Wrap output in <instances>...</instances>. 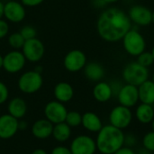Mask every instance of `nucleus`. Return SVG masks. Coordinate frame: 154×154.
Returning <instances> with one entry per match:
<instances>
[{
    "instance_id": "obj_30",
    "label": "nucleus",
    "mask_w": 154,
    "mask_h": 154,
    "mask_svg": "<svg viewBox=\"0 0 154 154\" xmlns=\"http://www.w3.org/2000/svg\"><path fill=\"white\" fill-rule=\"evenodd\" d=\"M9 32V24L5 20L0 19V40L7 36Z\"/></svg>"
},
{
    "instance_id": "obj_35",
    "label": "nucleus",
    "mask_w": 154,
    "mask_h": 154,
    "mask_svg": "<svg viewBox=\"0 0 154 154\" xmlns=\"http://www.w3.org/2000/svg\"><path fill=\"white\" fill-rule=\"evenodd\" d=\"M4 16V3L0 1V19Z\"/></svg>"
},
{
    "instance_id": "obj_22",
    "label": "nucleus",
    "mask_w": 154,
    "mask_h": 154,
    "mask_svg": "<svg viewBox=\"0 0 154 154\" xmlns=\"http://www.w3.org/2000/svg\"><path fill=\"white\" fill-rule=\"evenodd\" d=\"M26 110H27L26 103L24 102L23 99H22L20 97L13 98L8 104L9 115H11L12 116H14L17 119L22 118L25 115Z\"/></svg>"
},
{
    "instance_id": "obj_8",
    "label": "nucleus",
    "mask_w": 154,
    "mask_h": 154,
    "mask_svg": "<svg viewBox=\"0 0 154 154\" xmlns=\"http://www.w3.org/2000/svg\"><path fill=\"white\" fill-rule=\"evenodd\" d=\"M86 64V54L80 50H72L69 51L63 60V65L69 72H78L83 69Z\"/></svg>"
},
{
    "instance_id": "obj_33",
    "label": "nucleus",
    "mask_w": 154,
    "mask_h": 154,
    "mask_svg": "<svg viewBox=\"0 0 154 154\" xmlns=\"http://www.w3.org/2000/svg\"><path fill=\"white\" fill-rule=\"evenodd\" d=\"M51 154H72L71 151L66 147L63 146H60V147H56L52 150Z\"/></svg>"
},
{
    "instance_id": "obj_34",
    "label": "nucleus",
    "mask_w": 154,
    "mask_h": 154,
    "mask_svg": "<svg viewBox=\"0 0 154 154\" xmlns=\"http://www.w3.org/2000/svg\"><path fill=\"white\" fill-rule=\"evenodd\" d=\"M114 154H135L134 152L128 147H122L118 151H116Z\"/></svg>"
},
{
    "instance_id": "obj_37",
    "label": "nucleus",
    "mask_w": 154,
    "mask_h": 154,
    "mask_svg": "<svg viewBox=\"0 0 154 154\" xmlns=\"http://www.w3.org/2000/svg\"><path fill=\"white\" fill-rule=\"evenodd\" d=\"M119 0H104V2L106 4H114V3H116L118 2Z\"/></svg>"
},
{
    "instance_id": "obj_14",
    "label": "nucleus",
    "mask_w": 154,
    "mask_h": 154,
    "mask_svg": "<svg viewBox=\"0 0 154 154\" xmlns=\"http://www.w3.org/2000/svg\"><path fill=\"white\" fill-rule=\"evenodd\" d=\"M117 97L121 106L126 107L134 106L139 100L138 87L130 84L123 86L117 95Z\"/></svg>"
},
{
    "instance_id": "obj_23",
    "label": "nucleus",
    "mask_w": 154,
    "mask_h": 154,
    "mask_svg": "<svg viewBox=\"0 0 154 154\" xmlns=\"http://www.w3.org/2000/svg\"><path fill=\"white\" fill-rule=\"evenodd\" d=\"M136 117L143 124H149L154 119V110L152 105L143 104L136 109Z\"/></svg>"
},
{
    "instance_id": "obj_41",
    "label": "nucleus",
    "mask_w": 154,
    "mask_h": 154,
    "mask_svg": "<svg viewBox=\"0 0 154 154\" xmlns=\"http://www.w3.org/2000/svg\"><path fill=\"white\" fill-rule=\"evenodd\" d=\"M152 129H153V132H154V119L152 120Z\"/></svg>"
},
{
    "instance_id": "obj_1",
    "label": "nucleus",
    "mask_w": 154,
    "mask_h": 154,
    "mask_svg": "<svg viewBox=\"0 0 154 154\" xmlns=\"http://www.w3.org/2000/svg\"><path fill=\"white\" fill-rule=\"evenodd\" d=\"M131 28L132 21L128 14L117 7L106 9L99 15L97 23L99 36L109 42L122 40Z\"/></svg>"
},
{
    "instance_id": "obj_32",
    "label": "nucleus",
    "mask_w": 154,
    "mask_h": 154,
    "mask_svg": "<svg viewBox=\"0 0 154 154\" xmlns=\"http://www.w3.org/2000/svg\"><path fill=\"white\" fill-rule=\"evenodd\" d=\"M44 0H21V3L24 6L28 7H34L37 5H40L42 3H43Z\"/></svg>"
},
{
    "instance_id": "obj_27",
    "label": "nucleus",
    "mask_w": 154,
    "mask_h": 154,
    "mask_svg": "<svg viewBox=\"0 0 154 154\" xmlns=\"http://www.w3.org/2000/svg\"><path fill=\"white\" fill-rule=\"evenodd\" d=\"M137 62L146 68L152 66L154 62V59L152 52H147V51H143V53H141L139 56H137Z\"/></svg>"
},
{
    "instance_id": "obj_31",
    "label": "nucleus",
    "mask_w": 154,
    "mask_h": 154,
    "mask_svg": "<svg viewBox=\"0 0 154 154\" xmlns=\"http://www.w3.org/2000/svg\"><path fill=\"white\" fill-rule=\"evenodd\" d=\"M9 92H8V88L7 87L0 81V105L5 103L7 100Z\"/></svg>"
},
{
    "instance_id": "obj_12",
    "label": "nucleus",
    "mask_w": 154,
    "mask_h": 154,
    "mask_svg": "<svg viewBox=\"0 0 154 154\" xmlns=\"http://www.w3.org/2000/svg\"><path fill=\"white\" fill-rule=\"evenodd\" d=\"M44 113L47 120L53 124H60L65 122L66 116L68 114L66 107L59 101L49 102L44 109Z\"/></svg>"
},
{
    "instance_id": "obj_15",
    "label": "nucleus",
    "mask_w": 154,
    "mask_h": 154,
    "mask_svg": "<svg viewBox=\"0 0 154 154\" xmlns=\"http://www.w3.org/2000/svg\"><path fill=\"white\" fill-rule=\"evenodd\" d=\"M19 128L17 118L11 115H4L0 116V138L8 139L13 137Z\"/></svg>"
},
{
    "instance_id": "obj_25",
    "label": "nucleus",
    "mask_w": 154,
    "mask_h": 154,
    "mask_svg": "<svg viewBox=\"0 0 154 154\" xmlns=\"http://www.w3.org/2000/svg\"><path fill=\"white\" fill-rule=\"evenodd\" d=\"M25 42L24 38L20 32H14L8 36V43L14 50H20Z\"/></svg>"
},
{
    "instance_id": "obj_20",
    "label": "nucleus",
    "mask_w": 154,
    "mask_h": 154,
    "mask_svg": "<svg viewBox=\"0 0 154 154\" xmlns=\"http://www.w3.org/2000/svg\"><path fill=\"white\" fill-rule=\"evenodd\" d=\"M93 96L96 100L98 102H106L108 101L112 96L113 91L110 84L106 82H98L93 89Z\"/></svg>"
},
{
    "instance_id": "obj_38",
    "label": "nucleus",
    "mask_w": 154,
    "mask_h": 154,
    "mask_svg": "<svg viewBox=\"0 0 154 154\" xmlns=\"http://www.w3.org/2000/svg\"><path fill=\"white\" fill-rule=\"evenodd\" d=\"M3 68V56L0 55V69Z\"/></svg>"
},
{
    "instance_id": "obj_39",
    "label": "nucleus",
    "mask_w": 154,
    "mask_h": 154,
    "mask_svg": "<svg viewBox=\"0 0 154 154\" xmlns=\"http://www.w3.org/2000/svg\"><path fill=\"white\" fill-rule=\"evenodd\" d=\"M152 23L154 24V11L152 12Z\"/></svg>"
},
{
    "instance_id": "obj_24",
    "label": "nucleus",
    "mask_w": 154,
    "mask_h": 154,
    "mask_svg": "<svg viewBox=\"0 0 154 154\" xmlns=\"http://www.w3.org/2000/svg\"><path fill=\"white\" fill-rule=\"evenodd\" d=\"M70 126H69L65 122L56 124L52 130V134L54 138L59 142L67 141L70 136Z\"/></svg>"
},
{
    "instance_id": "obj_3",
    "label": "nucleus",
    "mask_w": 154,
    "mask_h": 154,
    "mask_svg": "<svg viewBox=\"0 0 154 154\" xmlns=\"http://www.w3.org/2000/svg\"><path fill=\"white\" fill-rule=\"evenodd\" d=\"M148 68L139 64L137 61L127 64L123 70V79L127 84L139 87L143 82L148 80Z\"/></svg>"
},
{
    "instance_id": "obj_4",
    "label": "nucleus",
    "mask_w": 154,
    "mask_h": 154,
    "mask_svg": "<svg viewBox=\"0 0 154 154\" xmlns=\"http://www.w3.org/2000/svg\"><path fill=\"white\" fill-rule=\"evenodd\" d=\"M125 51L132 56H139L145 51L146 42L144 37L137 30L131 29L122 39Z\"/></svg>"
},
{
    "instance_id": "obj_5",
    "label": "nucleus",
    "mask_w": 154,
    "mask_h": 154,
    "mask_svg": "<svg viewBox=\"0 0 154 154\" xmlns=\"http://www.w3.org/2000/svg\"><path fill=\"white\" fill-rule=\"evenodd\" d=\"M43 79L42 74L36 70H29L21 75L18 79L19 89L25 94L37 92L42 86Z\"/></svg>"
},
{
    "instance_id": "obj_16",
    "label": "nucleus",
    "mask_w": 154,
    "mask_h": 154,
    "mask_svg": "<svg viewBox=\"0 0 154 154\" xmlns=\"http://www.w3.org/2000/svg\"><path fill=\"white\" fill-rule=\"evenodd\" d=\"M53 125L47 119H41L36 121L32 125V134L39 139H45L52 134Z\"/></svg>"
},
{
    "instance_id": "obj_40",
    "label": "nucleus",
    "mask_w": 154,
    "mask_h": 154,
    "mask_svg": "<svg viewBox=\"0 0 154 154\" xmlns=\"http://www.w3.org/2000/svg\"><path fill=\"white\" fill-rule=\"evenodd\" d=\"M152 56H153V59H154V46H153V48H152Z\"/></svg>"
},
{
    "instance_id": "obj_28",
    "label": "nucleus",
    "mask_w": 154,
    "mask_h": 154,
    "mask_svg": "<svg viewBox=\"0 0 154 154\" xmlns=\"http://www.w3.org/2000/svg\"><path fill=\"white\" fill-rule=\"evenodd\" d=\"M22 36L24 38V40H30V39H32V38H35L36 35H37V31L36 29L32 26V25H24L21 31L19 32Z\"/></svg>"
},
{
    "instance_id": "obj_44",
    "label": "nucleus",
    "mask_w": 154,
    "mask_h": 154,
    "mask_svg": "<svg viewBox=\"0 0 154 154\" xmlns=\"http://www.w3.org/2000/svg\"><path fill=\"white\" fill-rule=\"evenodd\" d=\"M142 154H149V153H142Z\"/></svg>"
},
{
    "instance_id": "obj_42",
    "label": "nucleus",
    "mask_w": 154,
    "mask_h": 154,
    "mask_svg": "<svg viewBox=\"0 0 154 154\" xmlns=\"http://www.w3.org/2000/svg\"><path fill=\"white\" fill-rule=\"evenodd\" d=\"M152 81L154 82V73H153V76H152Z\"/></svg>"
},
{
    "instance_id": "obj_7",
    "label": "nucleus",
    "mask_w": 154,
    "mask_h": 154,
    "mask_svg": "<svg viewBox=\"0 0 154 154\" xmlns=\"http://www.w3.org/2000/svg\"><path fill=\"white\" fill-rule=\"evenodd\" d=\"M26 62V59L23 52L18 50H14L3 56V69L10 74H14L21 71Z\"/></svg>"
},
{
    "instance_id": "obj_19",
    "label": "nucleus",
    "mask_w": 154,
    "mask_h": 154,
    "mask_svg": "<svg viewBox=\"0 0 154 154\" xmlns=\"http://www.w3.org/2000/svg\"><path fill=\"white\" fill-rule=\"evenodd\" d=\"M84 74L91 81H99L105 76V69L97 62H89L84 67Z\"/></svg>"
},
{
    "instance_id": "obj_21",
    "label": "nucleus",
    "mask_w": 154,
    "mask_h": 154,
    "mask_svg": "<svg viewBox=\"0 0 154 154\" xmlns=\"http://www.w3.org/2000/svg\"><path fill=\"white\" fill-rule=\"evenodd\" d=\"M81 124L90 132H99L103 127L100 118L96 114L91 112H88L83 115Z\"/></svg>"
},
{
    "instance_id": "obj_6",
    "label": "nucleus",
    "mask_w": 154,
    "mask_h": 154,
    "mask_svg": "<svg viewBox=\"0 0 154 154\" xmlns=\"http://www.w3.org/2000/svg\"><path fill=\"white\" fill-rule=\"evenodd\" d=\"M22 52L26 60L30 62H38L44 56L45 47L42 42L35 37L25 41L22 48Z\"/></svg>"
},
{
    "instance_id": "obj_26",
    "label": "nucleus",
    "mask_w": 154,
    "mask_h": 154,
    "mask_svg": "<svg viewBox=\"0 0 154 154\" xmlns=\"http://www.w3.org/2000/svg\"><path fill=\"white\" fill-rule=\"evenodd\" d=\"M81 122H82V116L78 112H75V111L69 112L66 116L65 123L70 127H76L79 125Z\"/></svg>"
},
{
    "instance_id": "obj_36",
    "label": "nucleus",
    "mask_w": 154,
    "mask_h": 154,
    "mask_svg": "<svg viewBox=\"0 0 154 154\" xmlns=\"http://www.w3.org/2000/svg\"><path fill=\"white\" fill-rule=\"evenodd\" d=\"M32 154H47L46 153V152L45 151H43V150H42V149H38V150H35L33 152Z\"/></svg>"
},
{
    "instance_id": "obj_18",
    "label": "nucleus",
    "mask_w": 154,
    "mask_h": 154,
    "mask_svg": "<svg viewBox=\"0 0 154 154\" xmlns=\"http://www.w3.org/2000/svg\"><path fill=\"white\" fill-rule=\"evenodd\" d=\"M74 95L73 88L67 82H60L54 88V96L59 102H69Z\"/></svg>"
},
{
    "instance_id": "obj_11",
    "label": "nucleus",
    "mask_w": 154,
    "mask_h": 154,
    "mask_svg": "<svg viewBox=\"0 0 154 154\" xmlns=\"http://www.w3.org/2000/svg\"><path fill=\"white\" fill-rule=\"evenodd\" d=\"M128 16L132 23L141 25L146 26L152 23V12L146 6L136 5H133L128 13Z\"/></svg>"
},
{
    "instance_id": "obj_2",
    "label": "nucleus",
    "mask_w": 154,
    "mask_h": 154,
    "mask_svg": "<svg viewBox=\"0 0 154 154\" xmlns=\"http://www.w3.org/2000/svg\"><path fill=\"white\" fill-rule=\"evenodd\" d=\"M125 134L119 128L112 125L103 126L98 132L97 138V148L103 154H114L123 147L125 143Z\"/></svg>"
},
{
    "instance_id": "obj_13",
    "label": "nucleus",
    "mask_w": 154,
    "mask_h": 154,
    "mask_svg": "<svg viewBox=\"0 0 154 154\" xmlns=\"http://www.w3.org/2000/svg\"><path fill=\"white\" fill-rule=\"evenodd\" d=\"M96 149L97 144L95 141L86 135L75 138L70 146L72 154H94Z\"/></svg>"
},
{
    "instance_id": "obj_10",
    "label": "nucleus",
    "mask_w": 154,
    "mask_h": 154,
    "mask_svg": "<svg viewBox=\"0 0 154 154\" xmlns=\"http://www.w3.org/2000/svg\"><path fill=\"white\" fill-rule=\"evenodd\" d=\"M132 117V112L129 107L118 106L111 111L109 119L113 126L122 130L126 128L131 124Z\"/></svg>"
},
{
    "instance_id": "obj_17",
    "label": "nucleus",
    "mask_w": 154,
    "mask_h": 154,
    "mask_svg": "<svg viewBox=\"0 0 154 154\" xmlns=\"http://www.w3.org/2000/svg\"><path fill=\"white\" fill-rule=\"evenodd\" d=\"M139 100L143 104L153 105L154 103V82L152 80H146L138 87Z\"/></svg>"
},
{
    "instance_id": "obj_9",
    "label": "nucleus",
    "mask_w": 154,
    "mask_h": 154,
    "mask_svg": "<svg viewBox=\"0 0 154 154\" xmlns=\"http://www.w3.org/2000/svg\"><path fill=\"white\" fill-rule=\"evenodd\" d=\"M26 15L24 5L21 2L11 0L4 4V17L14 23H21Z\"/></svg>"
},
{
    "instance_id": "obj_29",
    "label": "nucleus",
    "mask_w": 154,
    "mask_h": 154,
    "mask_svg": "<svg viewBox=\"0 0 154 154\" xmlns=\"http://www.w3.org/2000/svg\"><path fill=\"white\" fill-rule=\"evenodd\" d=\"M143 144L148 151L154 152V132H150L144 135Z\"/></svg>"
},
{
    "instance_id": "obj_43",
    "label": "nucleus",
    "mask_w": 154,
    "mask_h": 154,
    "mask_svg": "<svg viewBox=\"0 0 154 154\" xmlns=\"http://www.w3.org/2000/svg\"><path fill=\"white\" fill-rule=\"evenodd\" d=\"M152 107H153V110H154V103H153V106H152Z\"/></svg>"
},
{
    "instance_id": "obj_45",
    "label": "nucleus",
    "mask_w": 154,
    "mask_h": 154,
    "mask_svg": "<svg viewBox=\"0 0 154 154\" xmlns=\"http://www.w3.org/2000/svg\"><path fill=\"white\" fill-rule=\"evenodd\" d=\"M153 1H154V0H153Z\"/></svg>"
}]
</instances>
